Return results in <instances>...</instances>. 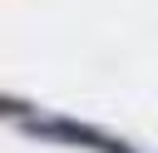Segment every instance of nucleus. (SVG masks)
Instances as JSON below:
<instances>
[{
	"label": "nucleus",
	"mask_w": 158,
	"mask_h": 153,
	"mask_svg": "<svg viewBox=\"0 0 158 153\" xmlns=\"http://www.w3.org/2000/svg\"><path fill=\"white\" fill-rule=\"evenodd\" d=\"M25 109H30L25 99H0V114H25Z\"/></svg>",
	"instance_id": "1"
}]
</instances>
